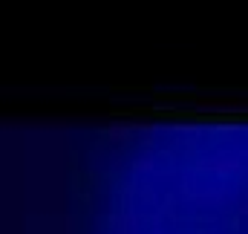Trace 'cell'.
I'll return each instance as SVG.
<instances>
[{
  "label": "cell",
  "mask_w": 248,
  "mask_h": 234,
  "mask_svg": "<svg viewBox=\"0 0 248 234\" xmlns=\"http://www.w3.org/2000/svg\"><path fill=\"white\" fill-rule=\"evenodd\" d=\"M113 234H139V223H136V217H133V214H122V217H116V223H113Z\"/></svg>",
  "instance_id": "cell-1"
},
{
  "label": "cell",
  "mask_w": 248,
  "mask_h": 234,
  "mask_svg": "<svg viewBox=\"0 0 248 234\" xmlns=\"http://www.w3.org/2000/svg\"><path fill=\"white\" fill-rule=\"evenodd\" d=\"M136 171H153V159H150V156H141V159L136 162Z\"/></svg>",
  "instance_id": "cell-3"
},
{
  "label": "cell",
  "mask_w": 248,
  "mask_h": 234,
  "mask_svg": "<svg viewBox=\"0 0 248 234\" xmlns=\"http://www.w3.org/2000/svg\"><path fill=\"white\" fill-rule=\"evenodd\" d=\"M110 136H113V142H124V139L130 136V127H127V124H113V127H110Z\"/></svg>",
  "instance_id": "cell-2"
}]
</instances>
